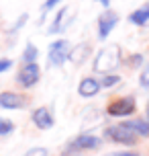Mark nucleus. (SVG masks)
Returning <instances> with one entry per match:
<instances>
[{
	"label": "nucleus",
	"instance_id": "10",
	"mask_svg": "<svg viewBox=\"0 0 149 156\" xmlns=\"http://www.w3.org/2000/svg\"><path fill=\"white\" fill-rule=\"evenodd\" d=\"M100 78L96 76H84L82 80H80L78 84V94L82 97V99H92V97H96V94L100 93Z\"/></svg>",
	"mask_w": 149,
	"mask_h": 156
},
{
	"label": "nucleus",
	"instance_id": "14",
	"mask_svg": "<svg viewBox=\"0 0 149 156\" xmlns=\"http://www.w3.org/2000/svg\"><path fill=\"white\" fill-rule=\"evenodd\" d=\"M133 132H137L141 138H149V121L143 117V119H127L125 121Z\"/></svg>",
	"mask_w": 149,
	"mask_h": 156
},
{
	"label": "nucleus",
	"instance_id": "7",
	"mask_svg": "<svg viewBox=\"0 0 149 156\" xmlns=\"http://www.w3.org/2000/svg\"><path fill=\"white\" fill-rule=\"evenodd\" d=\"M118 25V15L114 12V10H110V8H106L104 12H100L98 15V19H96V35H98V39L100 41H104V39H108V35L112 33V29Z\"/></svg>",
	"mask_w": 149,
	"mask_h": 156
},
{
	"label": "nucleus",
	"instance_id": "2",
	"mask_svg": "<svg viewBox=\"0 0 149 156\" xmlns=\"http://www.w3.org/2000/svg\"><path fill=\"white\" fill-rule=\"evenodd\" d=\"M102 146V138L90 132H82L76 138H71L61 150V156H82L84 152H92Z\"/></svg>",
	"mask_w": 149,
	"mask_h": 156
},
{
	"label": "nucleus",
	"instance_id": "20",
	"mask_svg": "<svg viewBox=\"0 0 149 156\" xmlns=\"http://www.w3.org/2000/svg\"><path fill=\"white\" fill-rule=\"evenodd\" d=\"M61 2H63V0H45V2L41 4V12H43V16H41V23H43L45 15H47V12H51V10H53L55 6H59Z\"/></svg>",
	"mask_w": 149,
	"mask_h": 156
},
{
	"label": "nucleus",
	"instance_id": "18",
	"mask_svg": "<svg viewBox=\"0 0 149 156\" xmlns=\"http://www.w3.org/2000/svg\"><path fill=\"white\" fill-rule=\"evenodd\" d=\"M27 21H29V15H27V12H21V15H18V19L12 23V27H10L6 33H8V35H16V33L21 31L25 25H27Z\"/></svg>",
	"mask_w": 149,
	"mask_h": 156
},
{
	"label": "nucleus",
	"instance_id": "12",
	"mask_svg": "<svg viewBox=\"0 0 149 156\" xmlns=\"http://www.w3.org/2000/svg\"><path fill=\"white\" fill-rule=\"evenodd\" d=\"M92 55V47H90V43H78L76 47H71L70 51V62L74 64V66H84V64L88 62V58Z\"/></svg>",
	"mask_w": 149,
	"mask_h": 156
},
{
	"label": "nucleus",
	"instance_id": "17",
	"mask_svg": "<svg viewBox=\"0 0 149 156\" xmlns=\"http://www.w3.org/2000/svg\"><path fill=\"white\" fill-rule=\"evenodd\" d=\"M100 84H102V88H112V86H118V84H121V76H118V74H114V72H110V74H102Z\"/></svg>",
	"mask_w": 149,
	"mask_h": 156
},
{
	"label": "nucleus",
	"instance_id": "21",
	"mask_svg": "<svg viewBox=\"0 0 149 156\" xmlns=\"http://www.w3.org/2000/svg\"><path fill=\"white\" fill-rule=\"evenodd\" d=\"M139 84H141V88L149 90V62L141 68V74H139Z\"/></svg>",
	"mask_w": 149,
	"mask_h": 156
},
{
	"label": "nucleus",
	"instance_id": "15",
	"mask_svg": "<svg viewBox=\"0 0 149 156\" xmlns=\"http://www.w3.org/2000/svg\"><path fill=\"white\" fill-rule=\"evenodd\" d=\"M125 66L129 70H141L145 66V55L143 54H129L125 58Z\"/></svg>",
	"mask_w": 149,
	"mask_h": 156
},
{
	"label": "nucleus",
	"instance_id": "5",
	"mask_svg": "<svg viewBox=\"0 0 149 156\" xmlns=\"http://www.w3.org/2000/svg\"><path fill=\"white\" fill-rule=\"evenodd\" d=\"M70 51H71V43L68 39H57L53 41L47 49V62L49 66H53V68H61L63 64L70 60Z\"/></svg>",
	"mask_w": 149,
	"mask_h": 156
},
{
	"label": "nucleus",
	"instance_id": "16",
	"mask_svg": "<svg viewBox=\"0 0 149 156\" xmlns=\"http://www.w3.org/2000/svg\"><path fill=\"white\" fill-rule=\"evenodd\" d=\"M37 58H39V49L35 43H27V47L23 49V55H21V60L23 62H37Z\"/></svg>",
	"mask_w": 149,
	"mask_h": 156
},
{
	"label": "nucleus",
	"instance_id": "6",
	"mask_svg": "<svg viewBox=\"0 0 149 156\" xmlns=\"http://www.w3.org/2000/svg\"><path fill=\"white\" fill-rule=\"evenodd\" d=\"M41 80V68L37 62H23L16 72V84L21 88H31Z\"/></svg>",
	"mask_w": 149,
	"mask_h": 156
},
{
	"label": "nucleus",
	"instance_id": "9",
	"mask_svg": "<svg viewBox=\"0 0 149 156\" xmlns=\"http://www.w3.org/2000/svg\"><path fill=\"white\" fill-rule=\"evenodd\" d=\"M74 21V16L68 15V6H61L57 8V12H55L53 21H51V25L47 27V33L49 35H55V33H63L65 29H68V25Z\"/></svg>",
	"mask_w": 149,
	"mask_h": 156
},
{
	"label": "nucleus",
	"instance_id": "22",
	"mask_svg": "<svg viewBox=\"0 0 149 156\" xmlns=\"http://www.w3.org/2000/svg\"><path fill=\"white\" fill-rule=\"evenodd\" d=\"M25 156H49V150L45 146H33L25 152Z\"/></svg>",
	"mask_w": 149,
	"mask_h": 156
},
{
	"label": "nucleus",
	"instance_id": "26",
	"mask_svg": "<svg viewBox=\"0 0 149 156\" xmlns=\"http://www.w3.org/2000/svg\"><path fill=\"white\" fill-rule=\"evenodd\" d=\"M145 119L149 121V103H147V113H145Z\"/></svg>",
	"mask_w": 149,
	"mask_h": 156
},
{
	"label": "nucleus",
	"instance_id": "23",
	"mask_svg": "<svg viewBox=\"0 0 149 156\" xmlns=\"http://www.w3.org/2000/svg\"><path fill=\"white\" fill-rule=\"evenodd\" d=\"M104 156H141V154L135 152V150H118V152H108Z\"/></svg>",
	"mask_w": 149,
	"mask_h": 156
},
{
	"label": "nucleus",
	"instance_id": "4",
	"mask_svg": "<svg viewBox=\"0 0 149 156\" xmlns=\"http://www.w3.org/2000/svg\"><path fill=\"white\" fill-rule=\"evenodd\" d=\"M137 113V99L133 94H125V97H118L114 101L108 103L106 107V115L108 117H117V119H123V117H131Z\"/></svg>",
	"mask_w": 149,
	"mask_h": 156
},
{
	"label": "nucleus",
	"instance_id": "24",
	"mask_svg": "<svg viewBox=\"0 0 149 156\" xmlns=\"http://www.w3.org/2000/svg\"><path fill=\"white\" fill-rule=\"evenodd\" d=\"M12 68V60H8V58H0V74H4Z\"/></svg>",
	"mask_w": 149,
	"mask_h": 156
},
{
	"label": "nucleus",
	"instance_id": "1",
	"mask_svg": "<svg viewBox=\"0 0 149 156\" xmlns=\"http://www.w3.org/2000/svg\"><path fill=\"white\" fill-rule=\"evenodd\" d=\"M123 64V51H121V45L112 43V45H106L98 49L92 60V72L94 74H110L114 72Z\"/></svg>",
	"mask_w": 149,
	"mask_h": 156
},
{
	"label": "nucleus",
	"instance_id": "11",
	"mask_svg": "<svg viewBox=\"0 0 149 156\" xmlns=\"http://www.w3.org/2000/svg\"><path fill=\"white\" fill-rule=\"evenodd\" d=\"M31 121L39 129H51L55 123V119H53V113H51V109L49 107H37V109L31 113Z\"/></svg>",
	"mask_w": 149,
	"mask_h": 156
},
{
	"label": "nucleus",
	"instance_id": "25",
	"mask_svg": "<svg viewBox=\"0 0 149 156\" xmlns=\"http://www.w3.org/2000/svg\"><path fill=\"white\" fill-rule=\"evenodd\" d=\"M94 2H98V4H102L104 8H108V6H110V0H94Z\"/></svg>",
	"mask_w": 149,
	"mask_h": 156
},
{
	"label": "nucleus",
	"instance_id": "8",
	"mask_svg": "<svg viewBox=\"0 0 149 156\" xmlns=\"http://www.w3.org/2000/svg\"><path fill=\"white\" fill-rule=\"evenodd\" d=\"M29 107V97L23 93H15V90H4L0 93V109L6 111H18Z\"/></svg>",
	"mask_w": 149,
	"mask_h": 156
},
{
	"label": "nucleus",
	"instance_id": "19",
	"mask_svg": "<svg viewBox=\"0 0 149 156\" xmlns=\"http://www.w3.org/2000/svg\"><path fill=\"white\" fill-rule=\"evenodd\" d=\"M12 132H15V123L10 119H6V117H0V138L10 136Z\"/></svg>",
	"mask_w": 149,
	"mask_h": 156
},
{
	"label": "nucleus",
	"instance_id": "3",
	"mask_svg": "<svg viewBox=\"0 0 149 156\" xmlns=\"http://www.w3.org/2000/svg\"><path fill=\"white\" fill-rule=\"evenodd\" d=\"M102 136H104V140L112 142V144H121V146H137V142H139V138H141V136H139L137 132H133L125 121L104 127Z\"/></svg>",
	"mask_w": 149,
	"mask_h": 156
},
{
	"label": "nucleus",
	"instance_id": "13",
	"mask_svg": "<svg viewBox=\"0 0 149 156\" xmlns=\"http://www.w3.org/2000/svg\"><path fill=\"white\" fill-rule=\"evenodd\" d=\"M129 23L135 25V27H145V25H149V2L143 4V6H139L137 10H133L129 15Z\"/></svg>",
	"mask_w": 149,
	"mask_h": 156
}]
</instances>
